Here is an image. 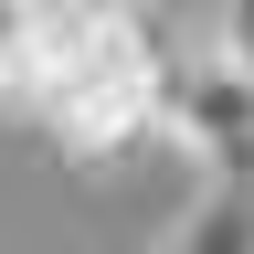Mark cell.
Masks as SVG:
<instances>
[{"instance_id":"cell-1","label":"cell","mask_w":254,"mask_h":254,"mask_svg":"<svg viewBox=\"0 0 254 254\" xmlns=\"http://www.w3.org/2000/svg\"><path fill=\"white\" fill-rule=\"evenodd\" d=\"M159 85H170V53L138 11H64L43 21V117L74 159H117L148 138Z\"/></svg>"},{"instance_id":"cell-2","label":"cell","mask_w":254,"mask_h":254,"mask_svg":"<svg viewBox=\"0 0 254 254\" xmlns=\"http://www.w3.org/2000/svg\"><path fill=\"white\" fill-rule=\"evenodd\" d=\"M148 138H170L190 170H201V190H244V180H254V85H233L222 64H201V74L170 64Z\"/></svg>"},{"instance_id":"cell-3","label":"cell","mask_w":254,"mask_h":254,"mask_svg":"<svg viewBox=\"0 0 254 254\" xmlns=\"http://www.w3.org/2000/svg\"><path fill=\"white\" fill-rule=\"evenodd\" d=\"M148 254H254V190H190V212Z\"/></svg>"},{"instance_id":"cell-4","label":"cell","mask_w":254,"mask_h":254,"mask_svg":"<svg viewBox=\"0 0 254 254\" xmlns=\"http://www.w3.org/2000/svg\"><path fill=\"white\" fill-rule=\"evenodd\" d=\"M0 117H43V32L0 21Z\"/></svg>"},{"instance_id":"cell-5","label":"cell","mask_w":254,"mask_h":254,"mask_svg":"<svg viewBox=\"0 0 254 254\" xmlns=\"http://www.w3.org/2000/svg\"><path fill=\"white\" fill-rule=\"evenodd\" d=\"M222 74H233V85H254V0H222Z\"/></svg>"},{"instance_id":"cell-6","label":"cell","mask_w":254,"mask_h":254,"mask_svg":"<svg viewBox=\"0 0 254 254\" xmlns=\"http://www.w3.org/2000/svg\"><path fill=\"white\" fill-rule=\"evenodd\" d=\"M64 11H85V0H0V21H21V32H43V21H64Z\"/></svg>"}]
</instances>
